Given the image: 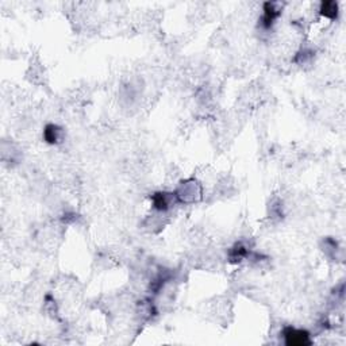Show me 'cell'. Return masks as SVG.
<instances>
[{"mask_svg":"<svg viewBox=\"0 0 346 346\" xmlns=\"http://www.w3.org/2000/svg\"><path fill=\"white\" fill-rule=\"evenodd\" d=\"M60 137V129L54 125H48L43 131V138L48 144H56Z\"/></svg>","mask_w":346,"mask_h":346,"instance_id":"8992f818","label":"cell"},{"mask_svg":"<svg viewBox=\"0 0 346 346\" xmlns=\"http://www.w3.org/2000/svg\"><path fill=\"white\" fill-rule=\"evenodd\" d=\"M153 206L159 211H165L169 208V196L168 193L159 192L153 196Z\"/></svg>","mask_w":346,"mask_h":346,"instance_id":"5b68a950","label":"cell"},{"mask_svg":"<svg viewBox=\"0 0 346 346\" xmlns=\"http://www.w3.org/2000/svg\"><path fill=\"white\" fill-rule=\"evenodd\" d=\"M284 337H285V342L288 345H306V344H310L308 333L304 332V330H298V329L288 327L284 332Z\"/></svg>","mask_w":346,"mask_h":346,"instance_id":"7a4b0ae2","label":"cell"},{"mask_svg":"<svg viewBox=\"0 0 346 346\" xmlns=\"http://www.w3.org/2000/svg\"><path fill=\"white\" fill-rule=\"evenodd\" d=\"M321 14L326 18H330V19H334L338 15V4L336 1H323L321 4Z\"/></svg>","mask_w":346,"mask_h":346,"instance_id":"277c9868","label":"cell"},{"mask_svg":"<svg viewBox=\"0 0 346 346\" xmlns=\"http://www.w3.org/2000/svg\"><path fill=\"white\" fill-rule=\"evenodd\" d=\"M280 12H281V10L277 7V3H270V1L265 3L264 14L261 16V26L266 30L270 29L274 20L279 18Z\"/></svg>","mask_w":346,"mask_h":346,"instance_id":"6da1fadb","label":"cell"},{"mask_svg":"<svg viewBox=\"0 0 346 346\" xmlns=\"http://www.w3.org/2000/svg\"><path fill=\"white\" fill-rule=\"evenodd\" d=\"M199 195H200V189L197 188L195 181H187L183 185H180L177 191V197L181 202L185 203L195 202V196H199Z\"/></svg>","mask_w":346,"mask_h":346,"instance_id":"3957f363","label":"cell"}]
</instances>
